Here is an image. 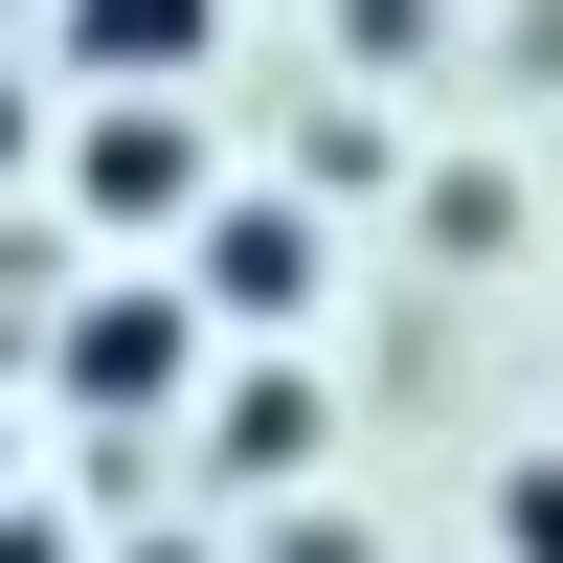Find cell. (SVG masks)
Listing matches in <instances>:
<instances>
[{
    "label": "cell",
    "mask_w": 563,
    "mask_h": 563,
    "mask_svg": "<svg viewBox=\"0 0 563 563\" xmlns=\"http://www.w3.org/2000/svg\"><path fill=\"white\" fill-rule=\"evenodd\" d=\"M68 180H90V225H180V203H203V135H180L158 90H113V113L68 135Z\"/></svg>",
    "instance_id": "1"
},
{
    "label": "cell",
    "mask_w": 563,
    "mask_h": 563,
    "mask_svg": "<svg viewBox=\"0 0 563 563\" xmlns=\"http://www.w3.org/2000/svg\"><path fill=\"white\" fill-rule=\"evenodd\" d=\"M180 361H203L180 294H90V316H68V384H90V406H180Z\"/></svg>",
    "instance_id": "2"
},
{
    "label": "cell",
    "mask_w": 563,
    "mask_h": 563,
    "mask_svg": "<svg viewBox=\"0 0 563 563\" xmlns=\"http://www.w3.org/2000/svg\"><path fill=\"white\" fill-rule=\"evenodd\" d=\"M203 45H225V0H68V68L90 90H180Z\"/></svg>",
    "instance_id": "3"
},
{
    "label": "cell",
    "mask_w": 563,
    "mask_h": 563,
    "mask_svg": "<svg viewBox=\"0 0 563 563\" xmlns=\"http://www.w3.org/2000/svg\"><path fill=\"white\" fill-rule=\"evenodd\" d=\"M203 294H225V316H294V294H316V225H294V203H225V225H203Z\"/></svg>",
    "instance_id": "4"
},
{
    "label": "cell",
    "mask_w": 563,
    "mask_h": 563,
    "mask_svg": "<svg viewBox=\"0 0 563 563\" xmlns=\"http://www.w3.org/2000/svg\"><path fill=\"white\" fill-rule=\"evenodd\" d=\"M316 451V384H225V474H294Z\"/></svg>",
    "instance_id": "5"
},
{
    "label": "cell",
    "mask_w": 563,
    "mask_h": 563,
    "mask_svg": "<svg viewBox=\"0 0 563 563\" xmlns=\"http://www.w3.org/2000/svg\"><path fill=\"white\" fill-rule=\"evenodd\" d=\"M496 563H563V451H519V474H496Z\"/></svg>",
    "instance_id": "6"
},
{
    "label": "cell",
    "mask_w": 563,
    "mask_h": 563,
    "mask_svg": "<svg viewBox=\"0 0 563 563\" xmlns=\"http://www.w3.org/2000/svg\"><path fill=\"white\" fill-rule=\"evenodd\" d=\"M0 563H68V541H45V519H0Z\"/></svg>",
    "instance_id": "7"
},
{
    "label": "cell",
    "mask_w": 563,
    "mask_h": 563,
    "mask_svg": "<svg viewBox=\"0 0 563 563\" xmlns=\"http://www.w3.org/2000/svg\"><path fill=\"white\" fill-rule=\"evenodd\" d=\"M0 158H23V90H0Z\"/></svg>",
    "instance_id": "8"
}]
</instances>
